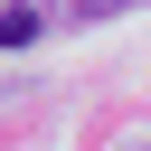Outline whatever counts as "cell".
<instances>
[{
	"instance_id": "7a4b0ae2",
	"label": "cell",
	"mask_w": 151,
	"mask_h": 151,
	"mask_svg": "<svg viewBox=\"0 0 151 151\" xmlns=\"http://www.w3.org/2000/svg\"><path fill=\"white\" fill-rule=\"evenodd\" d=\"M113 9H132V0H76V19H113Z\"/></svg>"
},
{
	"instance_id": "6da1fadb",
	"label": "cell",
	"mask_w": 151,
	"mask_h": 151,
	"mask_svg": "<svg viewBox=\"0 0 151 151\" xmlns=\"http://www.w3.org/2000/svg\"><path fill=\"white\" fill-rule=\"evenodd\" d=\"M47 19H76V0H0V47H38Z\"/></svg>"
}]
</instances>
